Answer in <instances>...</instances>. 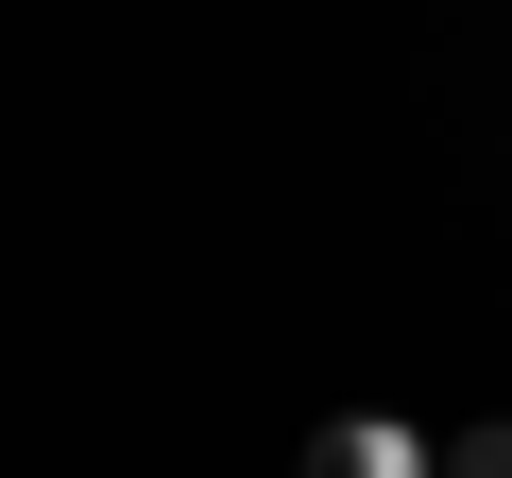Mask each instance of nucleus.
Returning a JSON list of instances; mask_svg holds the SVG:
<instances>
[{"instance_id": "1", "label": "nucleus", "mask_w": 512, "mask_h": 478, "mask_svg": "<svg viewBox=\"0 0 512 478\" xmlns=\"http://www.w3.org/2000/svg\"><path fill=\"white\" fill-rule=\"evenodd\" d=\"M308 478H444V444H410L393 410H325L308 427Z\"/></svg>"}, {"instance_id": "2", "label": "nucleus", "mask_w": 512, "mask_h": 478, "mask_svg": "<svg viewBox=\"0 0 512 478\" xmlns=\"http://www.w3.org/2000/svg\"><path fill=\"white\" fill-rule=\"evenodd\" d=\"M444 478H512V427H461V444H444Z\"/></svg>"}]
</instances>
